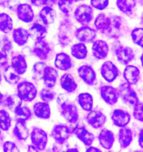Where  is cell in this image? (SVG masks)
Instances as JSON below:
<instances>
[{"label": "cell", "instance_id": "6da1fadb", "mask_svg": "<svg viewBox=\"0 0 143 152\" xmlns=\"http://www.w3.org/2000/svg\"><path fill=\"white\" fill-rule=\"evenodd\" d=\"M18 98L25 102H31L36 98L38 90L35 85L30 81H24L19 83L17 87Z\"/></svg>", "mask_w": 143, "mask_h": 152}, {"label": "cell", "instance_id": "7a4b0ae2", "mask_svg": "<svg viewBox=\"0 0 143 152\" xmlns=\"http://www.w3.org/2000/svg\"><path fill=\"white\" fill-rule=\"evenodd\" d=\"M73 34V24L71 21L68 19L63 20L60 23L58 34V41L62 47H66L71 42Z\"/></svg>", "mask_w": 143, "mask_h": 152}, {"label": "cell", "instance_id": "3957f363", "mask_svg": "<svg viewBox=\"0 0 143 152\" xmlns=\"http://www.w3.org/2000/svg\"><path fill=\"white\" fill-rule=\"evenodd\" d=\"M117 90L120 97L127 105L134 107L140 102L138 94L131 86L126 82L120 84Z\"/></svg>", "mask_w": 143, "mask_h": 152}, {"label": "cell", "instance_id": "277c9868", "mask_svg": "<svg viewBox=\"0 0 143 152\" xmlns=\"http://www.w3.org/2000/svg\"><path fill=\"white\" fill-rule=\"evenodd\" d=\"M74 17L76 21L82 26L88 25L94 18L93 7L87 4L79 5L74 11Z\"/></svg>", "mask_w": 143, "mask_h": 152}, {"label": "cell", "instance_id": "5b68a950", "mask_svg": "<svg viewBox=\"0 0 143 152\" xmlns=\"http://www.w3.org/2000/svg\"><path fill=\"white\" fill-rule=\"evenodd\" d=\"M59 105L60 114L67 122L75 124L78 121L80 115L78 109L74 104L66 101Z\"/></svg>", "mask_w": 143, "mask_h": 152}, {"label": "cell", "instance_id": "8992f818", "mask_svg": "<svg viewBox=\"0 0 143 152\" xmlns=\"http://www.w3.org/2000/svg\"><path fill=\"white\" fill-rule=\"evenodd\" d=\"M71 130L65 124L55 125L50 132V136L58 145H62L66 143L69 138Z\"/></svg>", "mask_w": 143, "mask_h": 152}, {"label": "cell", "instance_id": "52a82bcc", "mask_svg": "<svg viewBox=\"0 0 143 152\" xmlns=\"http://www.w3.org/2000/svg\"><path fill=\"white\" fill-rule=\"evenodd\" d=\"M31 143L39 151H44L48 142V135L44 130L38 127H34L30 134Z\"/></svg>", "mask_w": 143, "mask_h": 152}, {"label": "cell", "instance_id": "ba28073f", "mask_svg": "<svg viewBox=\"0 0 143 152\" xmlns=\"http://www.w3.org/2000/svg\"><path fill=\"white\" fill-rule=\"evenodd\" d=\"M74 36L76 39L82 43L94 42L97 37V32L91 27L86 26L77 28L74 31Z\"/></svg>", "mask_w": 143, "mask_h": 152}, {"label": "cell", "instance_id": "9c48e42d", "mask_svg": "<svg viewBox=\"0 0 143 152\" xmlns=\"http://www.w3.org/2000/svg\"><path fill=\"white\" fill-rule=\"evenodd\" d=\"M114 53L118 61L122 65H128L135 58L133 50L128 46L119 45L115 48Z\"/></svg>", "mask_w": 143, "mask_h": 152}, {"label": "cell", "instance_id": "30bf717a", "mask_svg": "<svg viewBox=\"0 0 143 152\" xmlns=\"http://www.w3.org/2000/svg\"><path fill=\"white\" fill-rule=\"evenodd\" d=\"M107 120L106 116L102 112L97 110L88 112L86 116V121L91 127L94 129L102 128Z\"/></svg>", "mask_w": 143, "mask_h": 152}, {"label": "cell", "instance_id": "8fae6325", "mask_svg": "<svg viewBox=\"0 0 143 152\" xmlns=\"http://www.w3.org/2000/svg\"><path fill=\"white\" fill-rule=\"evenodd\" d=\"M100 95L103 101L109 105H114L117 103L120 97L117 89L110 85H103L100 89Z\"/></svg>", "mask_w": 143, "mask_h": 152}, {"label": "cell", "instance_id": "7c38bea8", "mask_svg": "<svg viewBox=\"0 0 143 152\" xmlns=\"http://www.w3.org/2000/svg\"><path fill=\"white\" fill-rule=\"evenodd\" d=\"M101 74L107 83L114 82L119 75V70L111 61H105L101 67Z\"/></svg>", "mask_w": 143, "mask_h": 152}, {"label": "cell", "instance_id": "4fadbf2b", "mask_svg": "<svg viewBox=\"0 0 143 152\" xmlns=\"http://www.w3.org/2000/svg\"><path fill=\"white\" fill-rule=\"evenodd\" d=\"M78 75L87 85H94L97 80V75L95 70L90 65H83L77 69Z\"/></svg>", "mask_w": 143, "mask_h": 152}, {"label": "cell", "instance_id": "5bb4252c", "mask_svg": "<svg viewBox=\"0 0 143 152\" xmlns=\"http://www.w3.org/2000/svg\"><path fill=\"white\" fill-rule=\"evenodd\" d=\"M72 133L87 147L91 145L95 139L94 134L89 132L84 126L77 125L72 130Z\"/></svg>", "mask_w": 143, "mask_h": 152}, {"label": "cell", "instance_id": "9a60e30c", "mask_svg": "<svg viewBox=\"0 0 143 152\" xmlns=\"http://www.w3.org/2000/svg\"><path fill=\"white\" fill-rule=\"evenodd\" d=\"M114 125L119 128L126 126L131 121V115L127 111L122 109H115L111 116Z\"/></svg>", "mask_w": 143, "mask_h": 152}, {"label": "cell", "instance_id": "2e32d148", "mask_svg": "<svg viewBox=\"0 0 143 152\" xmlns=\"http://www.w3.org/2000/svg\"><path fill=\"white\" fill-rule=\"evenodd\" d=\"M51 48L47 41L43 40L35 41L32 52L41 60H46L51 53Z\"/></svg>", "mask_w": 143, "mask_h": 152}, {"label": "cell", "instance_id": "e0dca14e", "mask_svg": "<svg viewBox=\"0 0 143 152\" xmlns=\"http://www.w3.org/2000/svg\"><path fill=\"white\" fill-rule=\"evenodd\" d=\"M16 15L18 19L25 23H31L35 17L34 10L28 4H21L18 5Z\"/></svg>", "mask_w": 143, "mask_h": 152}, {"label": "cell", "instance_id": "ac0fdd59", "mask_svg": "<svg viewBox=\"0 0 143 152\" xmlns=\"http://www.w3.org/2000/svg\"><path fill=\"white\" fill-rule=\"evenodd\" d=\"M109 51L107 42L102 40H95L92 46V53L94 57L97 60H104L106 58Z\"/></svg>", "mask_w": 143, "mask_h": 152}, {"label": "cell", "instance_id": "d6986e66", "mask_svg": "<svg viewBox=\"0 0 143 152\" xmlns=\"http://www.w3.org/2000/svg\"><path fill=\"white\" fill-rule=\"evenodd\" d=\"M98 140L100 145L106 150H110L115 142V136L111 130L103 128L98 134Z\"/></svg>", "mask_w": 143, "mask_h": 152}, {"label": "cell", "instance_id": "ffe728a7", "mask_svg": "<svg viewBox=\"0 0 143 152\" xmlns=\"http://www.w3.org/2000/svg\"><path fill=\"white\" fill-rule=\"evenodd\" d=\"M111 26L107 37L111 39H118L121 35L124 28V21L118 16H114L111 18Z\"/></svg>", "mask_w": 143, "mask_h": 152}, {"label": "cell", "instance_id": "44dd1931", "mask_svg": "<svg viewBox=\"0 0 143 152\" xmlns=\"http://www.w3.org/2000/svg\"><path fill=\"white\" fill-rule=\"evenodd\" d=\"M123 77L130 85H136L140 77V69L134 65H128L124 70Z\"/></svg>", "mask_w": 143, "mask_h": 152}, {"label": "cell", "instance_id": "7402d4cb", "mask_svg": "<svg viewBox=\"0 0 143 152\" xmlns=\"http://www.w3.org/2000/svg\"><path fill=\"white\" fill-rule=\"evenodd\" d=\"M54 63L55 67L61 71L69 70L72 67V61L71 56L63 52L56 55Z\"/></svg>", "mask_w": 143, "mask_h": 152}, {"label": "cell", "instance_id": "603a6c76", "mask_svg": "<svg viewBox=\"0 0 143 152\" xmlns=\"http://www.w3.org/2000/svg\"><path fill=\"white\" fill-rule=\"evenodd\" d=\"M94 25L97 31L107 36L111 26V18L105 14H98L94 20Z\"/></svg>", "mask_w": 143, "mask_h": 152}, {"label": "cell", "instance_id": "cb8c5ba5", "mask_svg": "<svg viewBox=\"0 0 143 152\" xmlns=\"http://www.w3.org/2000/svg\"><path fill=\"white\" fill-rule=\"evenodd\" d=\"M58 72L55 68L46 66L44 69L42 79L46 88H53L56 84L58 79Z\"/></svg>", "mask_w": 143, "mask_h": 152}, {"label": "cell", "instance_id": "d4e9b609", "mask_svg": "<svg viewBox=\"0 0 143 152\" xmlns=\"http://www.w3.org/2000/svg\"><path fill=\"white\" fill-rule=\"evenodd\" d=\"M33 112L37 118L42 119H48L51 115V109L48 103L39 102L33 105Z\"/></svg>", "mask_w": 143, "mask_h": 152}, {"label": "cell", "instance_id": "484cf974", "mask_svg": "<svg viewBox=\"0 0 143 152\" xmlns=\"http://www.w3.org/2000/svg\"><path fill=\"white\" fill-rule=\"evenodd\" d=\"M133 133L128 127L120 128L118 133V140L121 148L125 149L129 147L133 141Z\"/></svg>", "mask_w": 143, "mask_h": 152}, {"label": "cell", "instance_id": "4316f807", "mask_svg": "<svg viewBox=\"0 0 143 152\" xmlns=\"http://www.w3.org/2000/svg\"><path fill=\"white\" fill-rule=\"evenodd\" d=\"M11 66L18 74L21 75L27 72V60L21 54L16 55L11 58Z\"/></svg>", "mask_w": 143, "mask_h": 152}, {"label": "cell", "instance_id": "83f0119b", "mask_svg": "<svg viewBox=\"0 0 143 152\" xmlns=\"http://www.w3.org/2000/svg\"><path fill=\"white\" fill-rule=\"evenodd\" d=\"M59 83L63 89L68 93L74 92L78 87L73 76L68 73H66L61 76Z\"/></svg>", "mask_w": 143, "mask_h": 152}, {"label": "cell", "instance_id": "f1b7e54d", "mask_svg": "<svg viewBox=\"0 0 143 152\" xmlns=\"http://www.w3.org/2000/svg\"><path fill=\"white\" fill-rule=\"evenodd\" d=\"M39 17L45 25L53 24L57 18L55 10L49 6L43 7L39 12Z\"/></svg>", "mask_w": 143, "mask_h": 152}, {"label": "cell", "instance_id": "f546056e", "mask_svg": "<svg viewBox=\"0 0 143 152\" xmlns=\"http://www.w3.org/2000/svg\"><path fill=\"white\" fill-rule=\"evenodd\" d=\"M30 37V36L29 30L24 28L18 27L15 28L13 31V41L19 46H22L25 45Z\"/></svg>", "mask_w": 143, "mask_h": 152}, {"label": "cell", "instance_id": "4dcf8cb0", "mask_svg": "<svg viewBox=\"0 0 143 152\" xmlns=\"http://www.w3.org/2000/svg\"><path fill=\"white\" fill-rule=\"evenodd\" d=\"M13 134L18 140H26L29 136V130L26 125V122L16 121L13 128Z\"/></svg>", "mask_w": 143, "mask_h": 152}, {"label": "cell", "instance_id": "1f68e13d", "mask_svg": "<svg viewBox=\"0 0 143 152\" xmlns=\"http://www.w3.org/2000/svg\"><path fill=\"white\" fill-rule=\"evenodd\" d=\"M30 36L34 40H43L47 35L48 31L46 27L39 23H34L29 30Z\"/></svg>", "mask_w": 143, "mask_h": 152}, {"label": "cell", "instance_id": "d6a6232c", "mask_svg": "<svg viewBox=\"0 0 143 152\" xmlns=\"http://www.w3.org/2000/svg\"><path fill=\"white\" fill-rule=\"evenodd\" d=\"M78 103L83 110L89 112L94 107L93 96L89 93H82L78 96Z\"/></svg>", "mask_w": 143, "mask_h": 152}, {"label": "cell", "instance_id": "836d02e7", "mask_svg": "<svg viewBox=\"0 0 143 152\" xmlns=\"http://www.w3.org/2000/svg\"><path fill=\"white\" fill-rule=\"evenodd\" d=\"M72 56L77 60H83L86 58L88 50L84 43L79 42L72 46L71 48Z\"/></svg>", "mask_w": 143, "mask_h": 152}, {"label": "cell", "instance_id": "e575fe53", "mask_svg": "<svg viewBox=\"0 0 143 152\" xmlns=\"http://www.w3.org/2000/svg\"><path fill=\"white\" fill-rule=\"evenodd\" d=\"M16 121H27L30 120L32 116L30 109L27 106L22 105V103L19 104L13 111Z\"/></svg>", "mask_w": 143, "mask_h": 152}, {"label": "cell", "instance_id": "d590c367", "mask_svg": "<svg viewBox=\"0 0 143 152\" xmlns=\"http://www.w3.org/2000/svg\"><path fill=\"white\" fill-rule=\"evenodd\" d=\"M13 22L12 18L6 13L0 14V31L9 34L13 30Z\"/></svg>", "mask_w": 143, "mask_h": 152}, {"label": "cell", "instance_id": "8d00e7d4", "mask_svg": "<svg viewBox=\"0 0 143 152\" xmlns=\"http://www.w3.org/2000/svg\"><path fill=\"white\" fill-rule=\"evenodd\" d=\"M116 4L121 12L129 15L133 12L136 2V0H117Z\"/></svg>", "mask_w": 143, "mask_h": 152}, {"label": "cell", "instance_id": "74e56055", "mask_svg": "<svg viewBox=\"0 0 143 152\" xmlns=\"http://www.w3.org/2000/svg\"><path fill=\"white\" fill-rule=\"evenodd\" d=\"M21 103H22V101L18 98V95L16 96L13 95H6L4 96L2 104L10 110L13 112L15 108Z\"/></svg>", "mask_w": 143, "mask_h": 152}, {"label": "cell", "instance_id": "f35d334b", "mask_svg": "<svg viewBox=\"0 0 143 152\" xmlns=\"http://www.w3.org/2000/svg\"><path fill=\"white\" fill-rule=\"evenodd\" d=\"M4 77L7 83L13 85L18 84L21 79L20 75L18 74L11 66H7V67L5 68Z\"/></svg>", "mask_w": 143, "mask_h": 152}, {"label": "cell", "instance_id": "ab89813d", "mask_svg": "<svg viewBox=\"0 0 143 152\" xmlns=\"http://www.w3.org/2000/svg\"><path fill=\"white\" fill-rule=\"evenodd\" d=\"M12 120L9 113L5 110H0V129L8 131L11 126Z\"/></svg>", "mask_w": 143, "mask_h": 152}, {"label": "cell", "instance_id": "60d3db41", "mask_svg": "<svg viewBox=\"0 0 143 152\" xmlns=\"http://www.w3.org/2000/svg\"><path fill=\"white\" fill-rule=\"evenodd\" d=\"M131 36L134 44L143 49V28H134L131 32Z\"/></svg>", "mask_w": 143, "mask_h": 152}, {"label": "cell", "instance_id": "b9f144b4", "mask_svg": "<svg viewBox=\"0 0 143 152\" xmlns=\"http://www.w3.org/2000/svg\"><path fill=\"white\" fill-rule=\"evenodd\" d=\"M74 3L73 0H58V9L63 14H69L72 11Z\"/></svg>", "mask_w": 143, "mask_h": 152}, {"label": "cell", "instance_id": "7bdbcfd3", "mask_svg": "<svg viewBox=\"0 0 143 152\" xmlns=\"http://www.w3.org/2000/svg\"><path fill=\"white\" fill-rule=\"evenodd\" d=\"M40 99L43 102L49 103L52 102L55 98V93L50 88H44L39 93Z\"/></svg>", "mask_w": 143, "mask_h": 152}, {"label": "cell", "instance_id": "ee69618b", "mask_svg": "<svg viewBox=\"0 0 143 152\" xmlns=\"http://www.w3.org/2000/svg\"><path fill=\"white\" fill-rule=\"evenodd\" d=\"M133 115L136 121L143 123V103L139 102L134 106Z\"/></svg>", "mask_w": 143, "mask_h": 152}, {"label": "cell", "instance_id": "f6af8a7d", "mask_svg": "<svg viewBox=\"0 0 143 152\" xmlns=\"http://www.w3.org/2000/svg\"><path fill=\"white\" fill-rule=\"evenodd\" d=\"M90 4L94 9L102 11L108 7L109 0H90Z\"/></svg>", "mask_w": 143, "mask_h": 152}, {"label": "cell", "instance_id": "bcb514c9", "mask_svg": "<svg viewBox=\"0 0 143 152\" xmlns=\"http://www.w3.org/2000/svg\"><path fill=\"white\" fill-rule=\"evenodd\" d=\"M13 49L12 42L6 36H4L0 41V49L7 53Z\"/></svg>", "mask_w": 143, "mask_h": 152}, {"label": "cell", "instance_id": "7dc6e473", "mask_svg": "<svg viewBox=\"0 0 143 152\" xmlns=\"http://www.w3.org/2000/svg\"><path fill=\"white\" fill-rule=\"evenodd\" d=\"M46 66V64L43 62H37L33 65V72L36 77L43 76V74L45 67Z\"/></svg>", "mask_w": 143, "mask_h": 152}, {"label": "cell", "instance_id": "c3c4849f", "mask_svg": "<svg viewBox=\"0 0 143 152\" xmlns=\"http://www.w3.org/2000/svg\"><path fill=\"white\" fill-rule=\"evenodd\" d=\"M3 149L4 152H20L17 145L13 142L6 141L3 144Z\"/></svg>", "mask_w": 143, "mask_h": 152}, {"label": "cell", "instance_id": "681fc988", "mask_svg": "<svg viewBox=\"0 0 143 152\" xmlns=\"http://www.w3.org/2000/svg\"><path fill=\"white\" fill-rule=\"evenodd\" d=\"M9 64V58L7 53L0 51V68L7 67Z\"/></svg>", "mask_w": 143, "mask_h": 152}, {"label": "cell", "instance_id": "f907efd6", "mask_svg": "<svg viewBox=\"0 0 143 152\" xmlns=\"http://www.w3.org/2000/svg\"><path fill=\"white\" fill-rule=\"evenodd\" d=\"M32 5L35 7H39L46 5L49 0H30Z\"/></svg>", "mask_w": 143, "mask_h": 152}, {"label": "cell", "instance_id": "816d5d0a", "mask_svg": "<svg viewBox=\"0 0 143 152\" xmlns=\"http://www.w3.org/2000/svg\"><path fill=\"white\" fill-rule=\"evenodd\" d=\"M138 144L140 147L143 149V128L139 131L138 135Z\"/></svg>", "mask_w": 143, "mask_h": 152}, {"label": "cell", "instance_id": "f5cc1de1", "mask_svg": "<svg viewBox=\"0 0 143 152\" xmlns=\"http://www.w3.org/2000/svg\"><path fill=\"white\" fill-rule=\"evenodd\" d=\"M86 152H101V150L98 148L90 145L87 148Z\"/></svg>", "mask_w": 143, "mask_h": 152}, {"label": "cell", "instance_id": "db71d44e", "mask_svg": "<svg viewBox=\"0 0 143 152\" xmlns=\"http://www.w3.org/2000/svg\"><path fill=\"white\" fill-rule=\"evenodd\" d=\"M27 151L28 152H38L39 151L38 150V149L34 145L32 144V145H30L28 146Z\"/></svg>", "mask_w": 143, "mask_h": 152}, {"label": "cell", "instance_id": "11a10c76", "mask_svg": "<svg viewBox=\"0 0 143 152\" xmlns=\"http://www.w3.org/2000/svg\"><path fill=\"white\" fill-rule=\"evenodd\" d=\"M10 0H0V6L3 7H6L9 5Z\"/></svg>", "mask_w": 143, "mask_h": 152}, {"label": "cell", "instance_id": "9f6ffc18", "mask_svg": "<svg viewBox=\"0 0 143 152\" xmlns=\"http://www.w3.org/2000/svg\"><path fill=\"white\" fill-rule=\"evenodd\" d=\"M78 149L77 148H69L67 149V152H78Z\"/></svg>", "mask_w": 143, "mask_h": 152}, {"label": "cell", "instance_id": "6f0895ef", "mask_svg": "<svg viewBox=\"0 0 143 152\" xmlns=\"http://www.w3.org/2000/svg\"><path fill=\"white\" fill-rule=\"evenodd\" d=\"M4 95L1 93V92L0 91V105L2 104L3 100H4Z\"/></svg>", "mask_w": 143, "mask_h": 152}, {"label": "cell", "instance_id": "680465c9", "mask_svg": "<svg viewBox=\"0 0 143 152\" xmlns=\"http://www.w3.org/2000/svg\"><path fill=\"white\" fill-rule=\"evenodd\" d=\"M140 61H141V64H142V65L143 67V54H142L141 56H140Z\"/></svg>", "mask_w": 143, "mask_h": 152}, {"label": "cell", "instance_id": "91938a15", "mask_svg": "<svg viewBox=\"0 0 143 152\" xmlns=\"http://www.w3.org/2000/svg\"><path fill=\"white\" fill-rule=\"evenodd\" d=\"M141 23H142V24L143 26V12L142 14V16H141Z\"/></svg>", "mask_w": 143, "mask_h": 152}, {"label": "cell", "instance_id": "94428289", "mask_svg": "<svg viewBox=\"0 0 143 152\" xmlns=\"http://www.w3.org/2000/svg\"><path fill=\"white\" fill-rule=\"evenodd\" d=\"M139 1L140 2V4L143 6V0H139Z\"/></svg>", "mask_w": 143, "mask_h": 152}, {"label": "cell", "instance_id": "6125c7cd", "mask_svg": "<svg viewBox=\"0 0 143 152\" xmlns=\"http://www.w3.org/2000/svg\"><path fill=\"white\" fill-rule=\"evenodd\" d=\"M81 1H83V0H73L74 2H80Z\"/></svg>", "mask_w": 143, "mask_h": 152}, {"label": "cell", "instance_id": "be15d7a7", "mask_svg": "<svg viewBox=\"0 0 143 152\" xmlns=\"http://www.w3.org/2000/svg\"><path fill=\"white\" fill-rule=\"evenodd\" d=\"M1 80H2V77H1V73H0V84H1Z\"/></svg>", "mask_w": 143, "mask_h": 152}, {"label": "cell", "instance_id": "e7e4bbea", "mask_svg": "<svg viewBox=\"0 0 143 152\" xmlns=\"http://www.w3.org/2000/svg\"><path fill=\"white\" fill-rule=\"evenodd\" d=\"M1 135V129H0V135Z\"/></svg>", "mask_w": 143, "mask_h": 152}]
</instances>
